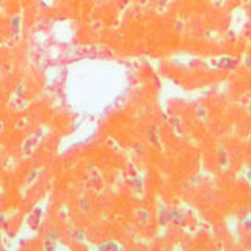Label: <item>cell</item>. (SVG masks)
Returning <instances> with one entry per match:
<instances>
[{"mask_svg": "<svg viewBox=\"0 0 251 251\" xmlns=\"http://www.w3.org/2000/svg\"><path fill=\"white\" fill-rule=\"evenodd\" d=\"M135 215H137V220H138V223L141 225H145L148 220H149V212L145 210V209H138L135 210Z\"/></svg>", "mask_w": 251, "mask_h": 251, "instance_id": "1", "label": "cell"}, {"mask_svg": "<svg viewBox=\"0 0 251 251\" xmlns=\"http://www.w3.org/2000/svg\"><path fill=\"white\" fill-rule=\"evenodd\" d=\"M148 138H149V141H151L152 145H159V138H157V130H155L154 126H151V127H149V130H148Z\"/></svg>", "mask_w": 251, "mask_h": 251, "instance_id": "2", "label": "cell"}, {"mask_svg": "<svg viewBox=\"0 0 251 251\" xmlns=\"http://www.w3.org/2000/svg\"><path fill=\"white\" fill-rule=\"evenodd\" d=\"M170 218H171V222L175 223V225H180V223H182V217H180V214H179V212H176V210L171 212Z\"/></svg>", "mask_w": 251, "mask_h": 251, "instance_id": "3", "label": "cell"}, {"mask_svg": "<svg viewBox=\"0 0 251 251\" xmlns=\"http://www.w3.org/2000/svg\"><path fill=\"white\" fill-rule=\"evenodd\" d=\"M110 248H118V245H116V243H113V242L102 243V245H99V250H110Z\"/></svg>", "mask_w": 251, "mask_h": 251, "instance_id": "4", "label": "cell"}, {"mask_svg": "<svg viewBox=\"0 0 251 251\" xmlns=\"http://www.w3.org/2000/svg\"><path fill=\"white\" fill-rule=\"evenodd\" d=\"M55 237H58V231H57V229H50L49 235H47V239H49V240H53Z\"/></svg>", "mask_w": 251, "mask_h": 251, "instance_id": "5", "label": "cell"}, {"mask_svg": "<svg viewBox=\"0 0 251 251\" xmlns=\"http://www.w3.org/2000/svg\"><path fill=\"white\" fill-rule=\"evenodd\" d=\"M80 204H82V210H83V212H86V206H88V200H82V202H80Z\"/></svg>", "mask_w": 251, "mask_h": 251, "instance_id": "6", "label": "cell"}, {"mask_svg": "<svg viewBox=\"0 0 251 251\" xmlns=\"http://www.w3.org/2000/svg\"><path fill=\"white\" fill-rule=\"evenodd\" d=\"M3 129H5V123L0 121V132H3Z\"/></svg>", "mask_w": 251, "mask_h": 251, "instance_id": "7", "label": "cell"}]
</instances>
